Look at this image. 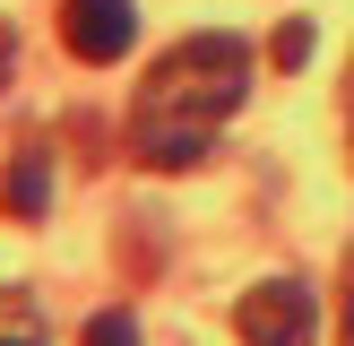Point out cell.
<instances>
[{
	"mask_svg": "<svg viewBox=\"0 0 354 346\" xmlns=\"http://www.w3.org/2000/svg\"><path fill=\"white\" fill-rule=\"evenodd\" d=\"M0 346H44V311L17 286H0Z\"/></svg>",
	"mask_w": 354,
	"mask_h": 346,
	"instance_id": "obj_5",
	"label": "cell"
},
{
	"mask_svg": "<svg viewBox=\"0 0 354 346\" xmlns=\"http://www.w3.org/2000/svg\"><path fill=\"white\" fill-rule=\"evenodd\" d=\"M337 346H354V251H346V320H337Z\"/></svg>",
	"mask_w": 354,
	"mask_h": 346,
	"instance_id": "obj_8",
	"label": "cell"
},
{
	"mask_svg": "<svg viewBox=\"0 0 354 346\" xmlns=\"http://www.w3.org/2000/svg\"><path fill=\"white\" fill-rule=\"evenodd\" d=\"M234 329H242V346H311L320 338V294L303 277H259L234 303Z\"/></svg>",
	"mask_w": 354,
	"mask_h": 346,
	"instance_id": "obj_2",
	"label": "cell"
},
{
	"mask_svg": "<svg viewBox=\"0 0 354 346\" xmlns=\"http://www.w3.org/2000/svg\"><path fill=\"white\" fill-rule=\"evenodd\" d=\"M251 95V44L242 35H182L147 61V86L130 104V156L156 173H190L207 138L242 113Z\"/></svg>",
	"mask_w": 354,
	"mask_h": 346,
	"instance_id": "obj_1",
	"label": "cell"
},
{
	"mask_svg": "<svg viewBox=\"0 0 354 346\" xmlns=\"http://www.w3.org/2000/svg\"><path fill=\"white\" fill-rule=\"evenodd\" d=\"M0 208H9V217H44V208H52V156L44 147H17L9 156V173H0Z\"/></svg>",
	"mask_w": 354,
	"mask_h": 346,
	"instance_id": "obj_4",
	"label": "cell"
},
{
	"mask_svg": "<svg viewBox=\"0 0 354 346\" xmlns=\"http://www.w3.org/2000/svg\"><path fill=\"white\" fill-rule=\"evenodd\" d=\"M61 44L86 69H104V61H121L138 44V9L130 0H61Z\"/></svg>",
	"mask_w": 354,
	"mask_h": 346,
	"instance_id": "obj_3",
	"label": "cell"
},
{
	"mask_svg": "<svg viewBox=\"0 0 354 346\" xmlns=\"http://www.w3.org/2000/svg\"><path fill=\"white\" fill-rule=\"evenodd\" d=\"M268 61H277V69H303V61H311V17H286V26L268 35Z\"/></svg>",
	"mask_w": 354,
	"mask_h": 346,
	"instance_id": "obj_6",
	"label": "cell"
},
{
	"mask_svg": "<svg viewBox=\"0 0 354 346\" xmlns=\"http://www.w3.org/2000/svg\"><path fill=\"white\" fill-rule=\"evenodd\" d=\"M346 121H354V95H346Z\"/></svg>",
	"mask_w": 354,
	"mask_h": 346,
	"instance_id": "obj_9",
	"label": "cell"
},
{
	"mask_svg": "<svg viewBox=\"0 0 354 346\" xmlns=\"http://www.w3.org/2000/svg\"><path fill=\"white\" fill-rule=\"evenodd\" d=\"M78 346H138V320H130V311H95Z\"/></svg>",
	"mask_w": 354,
	"mask_h": 346,
	"instance_id": "obj_7",
	"label": "cell"
}]
</instances>
